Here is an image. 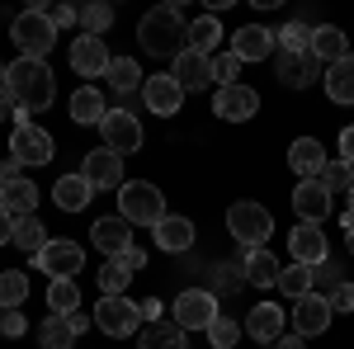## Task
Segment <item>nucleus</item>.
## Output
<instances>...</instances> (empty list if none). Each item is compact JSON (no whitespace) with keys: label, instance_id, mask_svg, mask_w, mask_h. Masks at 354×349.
<instances>
[{"label":"nucleus","instance_id":"f257e3e1","mask_svg":"<svg viewBox=\"0 0 354 349\" xmlns=\"http://www.w3.org/2000/svg\"><path fill=\"white\" fill-rule=\"evenodd\" d=\"M137 43L151 57H170V62H175V57L189 48L185 10H180V5H156V10H147L142 24H137Z\"/></svg>","mask_w":354,"mask_h":349},{"label":"nucleus","instance_id":"f03ea898","mask_svg":"<svg viewBox=\"0 0 354 349\" xmlns=\"http://www.w3.org/2000/svg\"><path fill=\"white\" fill-rule=\"evenodd\" d=\"M5 90L19 100L24 113H43L57 100V76L48 62H33V57H15V66L5 71Z\"/></svg>","mask_w":354,"mask_h":349},{"label":"nucleus","instance_id":"7ed1b4c3","mask_svg":"<svg viewBox=\"0 0 354 349\" xmlns=\"http://www.w3.org/2000/svg\"><path fill=\"white\" fill-rule=\"evenodd\" d=\"M118 217L128 227H156L165 217V198L151 180H123L118 189Z\"/></svg>","mask_w":354,"mask_h":349},{"label":"nucleus","instance_id":"20e7f679","mask_svg":"<svg viewBox=\"0 0 354 349\" xmlns=\"http://www.w3.org/2000/svg\"><path fill=\"white\" fill-rule=\"evenodd\" d=\"M10 38H15L19 57H33V62H43V57L53 53V43H57V24L48 19V10H43V5H33V10H24V15H15V24H10Z\"/></svg>","mask_w":354,"mask_h":349},{"label":"nucleus","instance_id":"39448f33","mask_svg":"<svg viewBox=\"0 0 354 349\" xmlns=\"http://www.w3.org/2000/svg\"><path fill=\"white\" fill-rule=\"evenodd\" d=\"M227 232L241 241V250H260V245L270 241V232H274V217H270L265 203L241 198V203H232V208H227Z\"/></svg>","mask_w":354,"mask_h":349},{"label":"nucleus","instance_id":"423d86ee","mask_svg":"<svg viewBox=\"0 0 354 349\" xmlns=\"http://www.w3.org/2000/svg\"><path fill=\"white\" fill-rule=\"evenodd\" d=\"M10 156L19 165H48L57 156V142L48 128H38V123H15V133H10Z\"/></svg>","mask_w":354,"mask_h":349},{"label":"nucleus","instance_id":"0eeeda50","mask_svg":"<svg viewBox=\"0 0 354 349\" xmlns=\"http://www.w3.org/2000/svg\"><path fill=\"white\" fill-rule=\"evenodd\" d=\"M95 326L104 335H113V340H128V335H137V326H142V307L128 302V297H100L95 302Z\"/></svg>","mask_w":354,"mask_h":349},{"label":"nucleus","instance_id":"6e6552de","mask_svg":"<svg viewBox=\"0 0 354 349\" xmlns=\"http://www.w3.org/2000/svg\"><path fill=\"white\" fill-rule=\"evenodd\" d=\"M218 317H222L218 293H208V288H189V293L175 297V326L180 330H208Z\"/></svg>","mask_w":354,"mask_h":349},{"label":"nucleus","instance_id":"1a4fd4ad","mask_svg":"<svg viewBox=\"0 0 354 349\" xmlns=\"http://www.w3.org/2000/svg\"><path fill=\"white\" fill-rule=\"evenodd\" d=\"M85 265V250L76 241H48L33 255V269H43L48 279H76Z\"/></svg>","mask_w":354,"mask_h":349},{"label":"nucleus","instance_id":"9d476101","mask_svg":"<svg viewBox=\"0 0 354 349\" xmlns=\"http://www.w3.org/2000/svg\"><path fill=\"white\" fill-rule=\"evenodd\" d=\"M100 133H104V147H109L113 156H133L137 147H142V123H137L128 109H109L104 113V123H100Z\"/></svg>","mask_w":354,"mask_h":349},{"label":"nucleus","instance_id":"9b49d317","mask_svg":"<svg viewBox=\"0 0 354 349\" xmlns=\"http://www.w3.org/2000/svg\"><path fill=\"white\" fill-rule=\"evenodd\" d=\"M213 113L227 118V123H245V118H255L260 113V95L250 90V85H218V95H213Z\"/></svg>","mask_w":354,"mask_h":349},{"label":"nucleus","instance_id":"f8f14e48","mask_svg":"<svg viewBox=\"0 0 354 349\" xmlns=\"http://www.w3.org/2000/svg\"><path fill=\"white\" fill-rule=\"evenodd\" d=\"M170 76H175V85L185 90V95H198V90H208L213 85V57H203V53H185L170 62Z\"/></svg>","mask_w":354,"mask_h":349},{"label":"nucleus","instance_id":"ddd939ff","mask_svg":"<svg viewBox=\"0 0 354 349\" xmlns=\"http://www.w3.org/2000/svg\"><path fill=\"white\" fill-rule=\"evenodd\" d=\"M109 48H104V38H76V43H71V71H76V76H85V85H95V76H104V71H109Z\"/></svg>","mask_w":354,"mask_h":349},{"label":"nucleus","instance_id":"4468645a","mask_svg":"<svg viewBox=\"0 0 354 349\" xmlns=\"http://www.w3.org/2000/svg\"><path fill=\"white\" fill-rule=\"evenodd\" d=\"M81 175L90 180V189H95V194H100V189H123V156H113L109 147H100V151H85Z\"/></svg>","mask_w":354,"mask_h":349},{"label":"nucleus","instance_id":"2eb2a0df","mask_svg":"<svg viewBox=\"0 0 354 349\" xmlns=\"http://www.w3.org/2000/svg\"><path fill=\"white\" fill-rule=\"evenodd\" d=\"M90 245H95L100 255L118 260V255H128V250H133V227H128L123 217H100V222L90 227Z\"/></svg>","mask_w":354,"mask_h":349},{"label":"nucleus","instance_id":"dca6fc26","mask_svg":"<svg viewBox=\"0 0 354 349\" xmlns=\"http://www.w3.org/2000/svg\"><path fill=\"white\" fill-rule=\"evenodd\" d=\"M288 255H293L298 265L317 269V265H322V260L330 255L326 232H322V227H312V222H302V227H293V236H288Z\"/></svg>","mask_w":354,"mask_h":349},{"label":"nucleus","instance_id":"f3484780","mask_svg":"<svg viewBox=\"0 0 354 349\" xmlns=\"http://www.w3.org/2000/svg\"><path fill=\"white\" fill-rule=\"evenodd\" d=\"M330 317H335V312H330V297L326 293H307L298 307H293V330H298L302 340H312V335H322V330L330 326Z\"/></svg>","mask_w":354,"mask_h":349},{"label":"nucleus","instance_id":"a211bd4d","mask_svg":"<svg viewBox=\"0 0 354 349\" xmlns=\"http://www.w3.org/2000/svg\"><path fill=\"white\" fill-rule=\"evenodd\" d=\"M283 326H288V317H283L279 302H255L250 317H245V335L260 340V345H274V340H283Z\"/></svg>","mask_w":354,"mask_h":349},{"label":"nucleus","instance_id":"6ab92c4d","mask_svg":"<svg viewBox=\"0 0 354 349\" xmlns=\"http://www.w3.org/2000/svg\"><path fill=\"white\" fill-rule=\"evenodd\" d=\"M142 100L151 113H161V118H175L180 104H185V90L175 85V76H147L142 81Z\"/></svg>","mask_w":354,"mask_h":349},{"label":"nucleus","instance_id":"aec40b11","mask_svg":"<svg viewBox=\"0 0 354 349\" xmlns=\"http://www.w3.org/2000/svg\"><path fill=\"white\" fill-rule=\"evenodd\" d=\"M317 76H322V62H317L312 53H279V85L307 90Z\"/></svg>","mask_w":354,"mask_h":349},{"label":"nucleus","instance_id":"412c9836","mask_svg":"<svg viewBox=\"0 0 354 349\" xmlns=\"http://www.w3.org/2000/svg\"><path fill=\"white\" fill-rule=\"evenodd\" d=\"M151 236H156V245H161L165 255H185L194 245V222L180 213H165L156 227H151Z\"/></svg>","mask_w":354,"mask_h":349},{"label":"nucleus","instance_id":"4be33fe9","mask_svg":"<svg viewBox=\"0 0 354 349\" xmlns=\"http://www.w3.org/2000/svg\"><path fill=\"white\" fill-rule=\"evenodd\" d=\"M293 213L302 217V222H312V227H322L330 217V194L317 180H302L298 189H293Z\"/></svg>","mask_w":354,"mask_h":349},{"label":"nucleus","instance_id":"5701e85b","mask_svg":"<svg viewBox=\"0 0 354 349\" xmlns=\"http://www.w3.org/2000/svg\"><path fill=\"white\" fill-rule=\"evenodd\" d=\"M232 53L241 62H270L274 57V33L265 24H245L232 33Z\"/></svg>","mask_w":354,"mask_h":349},{"label":"nucleus","instance_id":"b1692460","mask_svg":"<svg viewBox=\"0 0 354 349\" xmlns=\"http://www.w3.org/2000/svg\"><path fill=\"white\" fill-rule=\"evenodd\" d=\"M307 53L317 57L322 66H335V62L350 57V38H345V28H335V24H317L312 28V48H307Z\"/></svg>","mask_w":354,"mask_h":349},{"label":"nucleus","instance_id":"393cba45","mask_svg":"<svg viewBox=\"0 0 354 349\" xmlns=\"http://www.w3.org/2000/svg\"><path fill=\"white\" fill-rule=\"evenodd\" d=\"M288 165H293V175H302V180H322V170H326V147H322L317 137H298V142L288 147Z\"/></svg>","mask_w":354,"mask_h":349},{"label":"nucleus","instance_id":"a878e982","mask_svg":"<svg viewBox=\"0 0 354 349\" xmlns=\"http://www.w3.org/2000/svg\"><path fill=\"white\" fill-rule=\"evenodd\" d=\"M90 198H95V189H90L85 175H62V180L53 185V203L62 208V213H85Z\"/></svg>","mask_w":354,"mask_h":349},{"label":"nucleus","instance_id":"bb28decb","mask_svg":"<svg viewBox=\"0 0 354 349\" xmlns=\"http://www.w3.org/2000/svg\"><path fill=\"white\" fill-rule=\"evenodd\" d=\"M241 274H245V283H250V288H274L283 269H279V260L260 245V250H245V269H241Z\"/></svg>","mask_w":354,"mask_h":349},{"label":"nucleus","instance_id":"cd10ccee","mask_svg":"<svg viewBox=\"0 0 354 349\" xmlns=\"http://www.w3.org/2000/svg\"><path fill=\"white\" fill-rule=\"evenodd\" d=\"M0 203H5L15 217H28L33 208H38V185L24 180V175H19V180H5V185H0Z\"/></svg>","mask_w":354,"mask_h":349},{"label":"nucleus","instance_id":"c85d7f7f","mask_svg":"<svg viewBox=\"0 0 354 349\" xmlns=\"http://www.w3.org/2000/svg\"><path fill=\"white\" fill-rule=\"evenodd\" d=\"M104 95H100V85H81L76 95H71V118L76 123H104Z\"/></svg>","mask_w":354,"mask_h":349},{"label":"nucleus","instance_id":"c756f323","mask_svg":"<svg viewBox=\"0 0 354 349\" xmlns=\"http://www.w3.org/2000/svg\"><path fill=\"white\" fill-rule=\"evenodd\" d=\"M322 81H326V95L335 104H354V53L345 57V62H335Z\"/></svg>","mask_w":354,"mask_h":349},{"label":"nucleus","instance_id":"7c9ffc66","mask_svg":"<svg viewBox=\"0 0 354 349\" xmlns=\"http://www.w3.org/2000/svg\"><path fill=\"white\" fill-rule=\"evenodd\" d=\"M15 245H19L24 255H38V250L48 245V227L38 222V213H28V217H15Z\"/></svg>","mask_w":354,"mask_h":349},{"label":"nucleus","instance_id":"2f4dec72","mask_svg":"<svg viewBox=\"0 0 354 349\" xmlns=\"http://www.w3.org/2000/svg\"><path fill=\"white\" fill-rule=\"evenodd\" d=\"M76 302H81L76 279H53V283H48V307H53V317H71V312H81Z\"/></svg>","mask_w":354,"mask_h":349},{"label":"nucleus","instance_id":"473e14b6","mask_svg":"<svg viewBox=\"0 0 354 349\" xmlns=\"http://www.w3.org/2000/svg\"><path fill=\"white\" fill-rule=\"evenodd\" d=\"M218 38H222L218 15H203V19H194V24H189V53L213 57V48H218Z\"/></svg>","mask_w":354,"mask_h":349},{"label":"nucleus","instance_id":"72a5a7b5","mask_svg":"<svg viewBox=\"0 0 354 349\" xmlns=\"http://www.w3.org/2000/svg\"><path fill=\"white\" fill-rule=\"evenodd\" d=\"M104 76H109V85L118 90V95H123V100H128L133 90H142V71H137V62H133V57H113Z\"/></svg>","mask_w":354,"mask_h":349},{"label":"nucleus","instance_id":"f704fd0d","mask_svg":"<svg viewBox=\"0 0 354 349\" xmlns=\"http://www.w3.org/2000/svg\"><path fill=\"white\" fill-rule=\"evenodd\" d=\"M279 293H288L293 302H302L307 293H317V279H312V269L307 265H288L279 274Z\"/></svg>","mask_w":354,"mask_h":349},{"label":"nucleus","instance_id":"c9c22d12","mask_svg":"<svg viewBox=\"0 0 354 349\" xmlns=\"http://www.w3.org/2000/svg\"><path fill=\"white\" fill-rule=\"evenodd\" d=\"M189 330H180V326H165L156 321L147 335H142V349H189V340H185Z\"/></svg>","mask_w":354,"mask_h":349},{"label":"nucleus","instance_id":"e433bc0d","mask_svg":"<svg viewBox=\"0 0 354 349\" xmlns=\"http://www.w3.org/2000/svg\"><path fill=\"white\" fill-rule=\"evenodd\" d=\"M128 279H133V269L123 265V260H109V265L100 269V293L104 297H128Z\"/></svg>","mask_w":354,"mask_h":349},{"label":"nucleus","instance_id":"4c0bfd02","mask_svg":"<svg viewBox=\"0 0 354 349\" xmlns=\"http://www.w3.org/2000/svg\"><path fill=\"white\" fill-rule=\"evenodd\" d=\"M38 340H43V349H71L76 345V330H71L66 317H48L43 330H38Z\"/></svg>","mask_w":354,"mask_h":349},{"label":"nucleus","instance_id":"58836bf2","mask_svg":"<svg viewBox=\"0 0 354 349\" xmlns=\"http://www.w3.org/2000/svg\"><path fill=\"white\" fill-rule=\"evenodd\" d=\"M274 43H279V53H307V48H312V24L293 19V24H283L274 33Z\"/></svg>","mask_w":354,"mask_h":349},{"label":"nucleus","instance_id":"ea45409f","mask_svg":"<svg viewBox=\"0 0 354 349\" xmlns=\"http://www.w3.org/2000/svg\"><path fill=\"white\" fill-rule=\"evenodd\" d=\"M109 24H113V10L104 5V0H90V5H81V33H85V38H100Z\"/></svg>","mask_w":354,"mask_h":349},{"label":"nucleus","instance_id":"a19ab883","mask_svg":"<svg viewBox=\"0 0 354 349\" xmlns=\"http://www.w3.org/2000/svg\"><path fill=\"white\" fill-rule=\"evenodd\" d=\"M24 297H28V279L19 274V269H5V274H0V307L15 312Z\"/></svg>","mask_w":354,"mask_h":349},{"label":"nucleus","instance_id":"79ce46f5","mask_svg":"<svg viewBox=\"0 0 354 349\" xmlns=\"http://www.w3.org/2000/svg\"><path fill=\"white\" fill-rule=\"evenodd\" d=\"M317 185L326 189V194H335V189H345L350 194V185H354V165H345V161H326V170H322V180Z\"/></svg>","mask_w":354,"mask_h":349},{"label":"nucleus","instance_id":"37998d69","mask_svg":"<svg viewBox=\"0 0 354 349\" xmlns=\"http://www.w3.org/2000/svg\"><path fill=\"white\" fill-rule=\"evenodd\" d=\"M203 335H208V345H213V349H232L236 340H241V326L232 321V317H218V321L208 326Z\"/></svg>","mask_w":354,"mask_h":349},{"label":"nucleus","instance_id":"c03bdc74","mask_svg":"<svg viewBox=\"0 0 354 349\" xmlns=\"http://www.w3.org/2000/svg\"><path fill=\"white\" fill-rule=\"evenodd\" d=\"M236 71H241V57H236V53L213 57V81H218V85H236Z\"/></svg>","mask_w":354,"mask_h":349},{"label":"nucleus","instance_id":"a18cd8bd","mask_svg":"<svg viewBox=\"0 0 354 349\" xmlns=\"http://www.w3.org/2000/svg\"><path fill=\"white\" fill-rule=\"evenodd\" d=\"M312 279H317V283H326V293H330V288H340V283H345V279H340V265H335L330 255H326V260H322L317 269H312Z\"/></svg>","mask_w":354,"mask_h":349},{"label":"nucleus","instance_id":"49530a36","mask_svg":"<svg viewBox=\"0 0 354 349\" xmlns=\"http://www.w3.org/2000/svg\"><path fill=\"white\" fill-rule=\"evenodd\" d=\"M5 118H15V123H28V113L19 109V100H15V95L0 85V123H5Z\"/></svg>","mask_w":354,"mask_h":349},{"label":"nucleus","instance_id":"de8ad7c7","mask_svg":"<svg viewBox=\"0 0 354 349\" xmlns=\"http://www.w3.org/2000/svg\"><path fill=\"white\" fill-rule=\"evenodd\" d=\"M326 297H330V312H354V283H340Z\"/></svg>","mask_w":354,"mask_h":349},{"label":"nucleus","instance_id":"09e8293b","mask_svg":"<svg viewBox=\"0 0 354 349\" xmlns=\"http://www.w3.org/2000/svg\"><path fill=\"white\" fill-rule=\"evenodd\" d=\"M0 330H5L10 340H19V335H24V330H28L24 312H19V307H15V312H5V317H0Z\"/></svg>","mask_w":354,"mask_h":349},{"label":"nucleus","instance_id":"8fccbe9b","mask_svg":"<svg viewBox=\"0 0 354 349\" xmlns=\"http://www.w3.org/2000/svg\"><path fill=\"white\" fill-rule=\"evenodd\" d=\"M48 19H53L57 28H71V24H81V10H71V5H53Z\"/></svg>","mask_w":354,"mask_h":349},{"label":"nucleus","instance_id":"3c124183","mask_svg":"<svg viewBox=\"0 0 354 349\" xmlns=\"http://www.w3.org/2000/svg\"><path fill=\"white\" fill-rule=\"evenodd\" d=\"M5 241H15V213L0 203V245H5Z\"/></svg>","mask_w":354,"mask_h":349},{"label":"nucleus","instance_id":"603ef678","mask_svg":"<svg viewBox=\"0 0 354 349\" xmlns=\"http://www.w3.org/2000/svg\"><path fill=\"white\" fill-rule=\"evenodd\" d=\"M340 161H345V165H354V123L345 128V133H340Z\"/></svg>","mask_w":354,"mask_h":349},{"label":"nucleus","instance_id":"864d4df0","mask_svg":"<svg viewBox=\"0 0 354 349\" xmlns=\"http://www.w3.org/2000/svg\"><path fill=\"white\" fill-rule=\"evenodd\" d=\"M137 307H142V321H151V326L161 321V312H165V307L156 302V297H147V302H137Z\"/></svg>","mask_w":354,"mask_h":349},{"label":"nucleus","instance_id":"5fc2aeb1","mask_svg":"<svg viewBox=\"0 0 354 349\" xmlns=\"http://www.w3.org/2000/svg\"><path fill=\"white\" fill-rule=\"evenodd\" d=\"M118 260H123V265H128V269L137 274V269L147 265V250H142V245H133V250H128V255H118Z\"/></svg>","mask_w":354,"mask_h":349},{"label":"nucleus","instance_id":"6e6d98bb","mask_svg":"<svg viewBox=\"0 0 354 349\" xmlns=\"http://www.w3.org/2000/svg\"><path fill=\"white\" fill-rule=\"evenodd\" d=\"M66 321H71V330H76V335H85V330H90V321H95V317H85V312H71V317H66Z\"/></svg>","mask_w":354,"mask_h":349},{"label":"nucleus","instance_id":"4d7b16f0","mask_svg":"<svg viewBox=\"0 0 354 349\" xmlns=\"http://www.w3.org/2000/svg\"><path fill=\"white\" fill-rule=\"evenodd\" d=\"M279 349H307V340H302V335H283V340H279Z\"/></svg>","mask_w":354,"mask_h":349},{"label":"nucleus","instance_id":"13d9d810","mask_svg":"<svg viewBox=\"0 0 354 349\" xmlns=\"http://www.w3.org/2000/svg\"><path fill=\"white\" fill-rule=\"evenodd\" d=\"M345 245H350V255H354V213H345Z\"/></svg>","mask_w":354,"mask_h":349},{"label":"nucleus","instance_id":"bf43d9fd","mask_svg":"<svg viewBox=\"0 0 354 349\" xmlns=\"http://www.w3.org/2000/svg\"><path fill=\"white\" fill-rule=\"evenodd\" d=\"M5 71H10V66H5V62H0V85H5Z\"/></svg>","mask_w":354,"mask_h":349},{"label":"nucleus","instance_id":"052dcab7","mask_svg":"<svg viewBox=\"0 0 354 349\" xmlns=\"http://www.w3.org/2000/svg\"><path fill=\"white\" fill-rule=\"evenodd\" d=\"M350 213H354V185H350Z\"/></svg>","mask_w":354,"mask_h":349},{"label":"nucleus","instance_id":"680f3d73","mask_svg":"<svg viewBox=\"0 0 354 349\" xmlns=\"http://www.w3.org/2000/svg\"><path fill=\"white\" fill-rule=\"evenodd\" d=\"M260 349H279V340H274V345H260Z\"/></svg>","mask_w":354,"mask_h":349},{"label":"nucleus","instance_id":"e2e57ef3","mask_svg":"<svg viewBox=\"0 0 354 349\" xmlns=\"http://www.w3.org/2000/svg\"><path fill=\"white\" fill-rule=\"evenodd\" d=\"M0 317H5V307H0Z\"/></svg>","mask_w":354,"mask_h":349},{"label":"nucleus","instance_id":"0e129e2a","mask_svg":"<svg viewBox=\"0 0 354 349\" xmlns=\"http://www.w3.org/2000/svg\"><path fill=\"white\" fill-rule=\"evenodd\" d=\"M0 185H5V175H0Z\"/></svg>","mask_w":354,"mask_h":349}]
</instances>
